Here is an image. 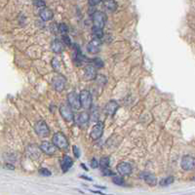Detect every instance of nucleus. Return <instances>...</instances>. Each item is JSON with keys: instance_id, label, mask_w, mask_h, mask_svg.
Masks as SVG:
<instances>
[{"instance_id": "a211bd4d", "label": "nucleus", "mask_w": 195, "mask_h": 195, "mask_svg": "<svg viewBox=\"0 0 195 195\" xmlns=\"http://www.w3.org/2000/svg\"><path fill=\"white\" fill-rule=\"evenodd\" d=\"M51 50L56 54L62 53L63 50V43L59 39H54L51 43Z\"/></svg>"}, {"instance_id": "473e14b6", "label": "nucleus", "mask_w": 195, "mask_h": 195, "mask_svg": "<svg viewBox=\"0 0 195 195\" xmlns=\"http://www.w3.org/2000/svg\"><path fill=\"white\" fill-rule=\"evenodd\" d=\"M102 172L103 176H113V175H114V173H113L111 170H109L108 168L102 169Z\"/></svg>"}, {"instance_id": "bb28decb", "label": "nucleus", "mask_w": 195, "mask_h": 195, "mask_svg": "<svg viewBox=\"0 0 195 195\" xmlns=\"http://www.w3.org/2000/svg\"><path fill=\"white\" fill-rule=\"evenodd\" d=\"M96 81L98 82V84L101 85V86H103L105 83H107V77H105L104 75H98L96 76Z\"/></svg>"}, {"instance_id": "9b49d317", "label": "nucleus", "mask_w": 195, "mask_h": 195, "mask_svg": "<svg viewBox=\"0 0 195 195\" xmlns=\"http://www.w3.org/2000/svg\"><path fill=\"white\" fill-rule=\"evenodd\" d=\"M103 123L102 122H98V123L93 127L92 129V131H91V138H92V140L94 141H97V140H99L100 138L102 136L103 134Z\"/></svg>"}, {"instance_id": "c756f323", "label": "nucleus", "mask_w": 195, "mask_h": 195, "mask_svg": "<svg viewBox=\"0 0 195 195\" xmlns=\"http://www.w3.org/2000/svg\"><path fill=\"white\" fill-rule=\"evenodd\" d=\"M62 42L63 44H66L67 46H71V40H70V38H69L67 34H62Z\"/></svg>"}, {"instance_id": "f704fd0d", "label": "nucleus", "mask_w": 195, "mask_h": 195, "mask_svg": "<svg viewBox=\"0 0 195 195\" xmlns=\"http://www.w3.org/2000/svg\"><path fill=\"white\" fill-rule=\"evenodd\" d=\"M101 1L102 0H89V5H90L91 7H95L98 4H100Z\"/></svg>"}, {"instance_id": "e433bc0d", "label": "nucleus", "mask_w": 195, "mask_h": 195, "mask_svg": "<svg viewBox=\"0 0 195 195\" xmlns=\"http://www.w3.org/2000/svg\"><path fill=\"white\" fill-rule=\"evenodd\" d=\"M81 178H85V180H87V181H92V178H88V177H86V176H81Z\"/></svg>"}, {"instance_id": "412c9836", "label": "nucleus", "mask_w": 195, "mask_h": 195, "mask_svg": "<svg viewBox=\"0 0 195 195\" xmlns=\"http://www.w3.org/2000/svg\"><path fill=\"white\" fill-rule=\"evenodd\" d=\"M103 7L108 12H114L117 9V3L115 0H103Z\"/></svg>"}, {"instance_id": "4be33fe9", "label": "nucleus", "mask_w": 195, "mask_h": 195, "mask_svg": "<svg viewBox=\"0 0 195 195\" xmlns=\"http://www.w3.org/2000/svg\"><path fill=\"white\" fill-rule=\"evenodd\" d=\"M173 182H174V177H167L165 178H162L159 184L161 186H168L170 184H172Z\"/></svg>"}, {"instance_id": "58836bf2", "label": "nucleus", "mask_w": 195, "mask_h": 195, "mask_svg": "<svg viewBox=\"0 0 195 195\" xmlns=\"http://www.w3.org/2000/svg\"><path fill=\"white\" fill-rule=\"evenodd\" d=\"M91 192H93V193H97V194H102V192H100V191H95V190H91Z\"/></svg>"}, {"instance_id": "6e6552de", "label": "nucleus", "mask_w": 195, "mask_h": 195, "mask_svg": "<svg viewBox=\"0 0 195 195\" xmlns=\"http://www.w3.org/2000/svg\"><path fill=\"white\" fill-rule=\"evenodd\" d=\"M39 148L41 149V151H43L47 155H54L57 151V146L53 142H47V141L42 142V143L40 144Z\"/></svg>"}, {"instance_id": "f257e3e1", "label": "nucleus", "mask_w": 195, "mask_h": 195, "mask_svg": "<svg viewBox=\"0 0 195 195\" xmlns=\"http://www.w3.org/2000/svg\"><path fill=\"white\" fill-rule=\"evenodd\" d=\"M53 143L57 146V148L62 150H67L69 145L67 137L62 133H57L53 136Z\"/></svg>"}, {"instance_id": "aec40b11", "label": "nucleus", "mask_w": 195, "mask_h": 195, "mask_svg": "<svg viewBox=\"0 0 195 195\" xmlns=\"http://www.w3.org/2000/svg\"><path fill=\"white\" fill-rule=\"evenodd\" d=\"M72 164H73V161L69 156H68V155L63 156V159L62 161V171L63 173H67L68 171L72 167Z\"/></svg>"}, {"instance_id": "0eeeda50", "label": "nucleus", "mask_w": 195, "mask_h": 195, "mask_svg": "<svg viewBox=\"0 0 195 195\" xmlns=\"http://www.w3.org/2000/svg\"><path fill=\"white\" fill-rule=\"evenodd\" d=\"M68 104L70 105L72 108H74V109L81 108L79 95L76 92H70L68 95Z\"/></svg>"}, {"instance_id": "c9c22d12", "label": "nucleus", "mask_w": 195, "mask_h": 195, "mask_svg": "<svg viewBox=\"0 0 195 195\" xmlns=\"http://www.w3.org/2000/svg\"><path fill=\"white\" fill-rule=\"evenodd\" d=\"M91 167H92L93 169H96V168L99 167V162H98V160H97L96 158H93V159L91 160Z\"/></svg>"}, {"instance_id": "39448f33", "label": "nucleus", "mask_w": 195, "mask_h": 195, "mask_svg": "<svg viewBox=\"0 0 195 195\" xmlns=\"http://www.w3.org/2000/svg\"><path fill=\"white\" fill-rule=\"evenodd\" d=\"M34 131H35V133L39 137H42V138L48 137L49 136V133H50V130H49L48 125L45 123L44 121H42V120L37 121L36 123H35V125H34Z\"/></svg>"}, {"instance_id": "f8f14e48", "label": "nucleus", "mask_w": 195, "mask_h": 195, "mask_svg": "<svg viewBox=\"0 0 195 195\" xmlns=\"http://www.w3.org/2000/svg\"><path fill=\"white\" fill-rule=\"evenodd\" d=\"M117 172L121 176H129L132 173V166L128 162H120L117 166Z\"/></svg>"}, {"instance_id": "a878e982", "label": "nucleus", "mask_w": 195, "mask_h": 195, "mask_svg": "<svg viewBox=\"0 0 195 195\" xmlns=\"http://www.w3.org/2000/svg\"><path fill=\"white\" fill-rule=\"evenodd\" d=\"M91 62H93V66H94L96 68H102L103 67V62H102L100 58L93 59Z\"/></svg>"}, {"instance_id": "dca6fc26", "label": "nucleus", "mask_w": 195, "mask_h": 195, "mask_svg": "<svg viewBox=\"0 0 195 195\" xmlns=\"http://www.w3.org/2000/svg\"><path fill=\"white\" fill-rule=\"evenodd\" d=\"M27 152H28V155L31 158V159H38L40 157V153H41V149L40 148L36 145H29L28 149H27Z\"/></svg>"}, {"instance_id": "5701e85b", "label": "nucleus", "mask_w": 195, "mask_h": 195, "mask_svg": "<svg viewBox=\"0 0 195 195\" xmlns=\"http://www.w3.org/2000/svg\"><path fill=\"white\" fill-rule=\"evenodd\" d=\"M109 162H110L109 157L104 156V157H102L101 158L99 165L102 167V169H105V168H108L109 167Z\"/></svg>"}, {"instance_id": "393cba45", "label": "nucleus", "mask_w": 195, "mask_h": 195, "mask_svg": "<svg viewBox=\"0 0 195 195\" xmlns=\"http://www.w3.org/2000/svg\"><path fill=\"white\" fill-rule=\"evenodd\" d=\"M112 182L116 185H124L125 184V181L123 178L120 176H114V175H113V177H112Z\"/></svg>"}, {"instance_id": "6ab92c4d", "label": "nucleus", "mask_w": 195, "mask_h": 195, "mask_svg": "<svg viewBox=\"0 0 195 195\" xmlns=\"http://www.w3.org/2000/svg\"><path fill=\"white\" fill-rule=\"evenodd\" d=\"M54 17V13L51 9H48V8H45L40 11V18H41L44 22H48L51 21Z\"/></svg>"}, {"instance_id": "f3484780", "label": "nucleus", "mask_w": 195, "mask_h": 195, "mask_svg": "<svg viewBox=\"0 0 195 195\" xmlns=\"http://www.w3.org/2000/svg\"><path fill=\"white\" fill-rule=\"evenodd\" d=\"M89 119H90V115H89V113L86 112V111H83V112H80L77 118H76V122L77 124L80 125V126H86L89 122Z\"/></svg>"}, {"instance_id": "ddd939ff", "label": "nucleus", "mask_w": 195, "mask_h": 195, "mask_svg": "<svg viewBox=\"0 0 195 195\" xmlns=\"http://www.w3.org/2000/svg\"><path fill=\"white\" fill-rule=\"evenodd\" d=\"M118 108H119V105L115 101H109L104 107V113L108 116H112L115 114Z\"/></svg>"}, {"instance_id": "2f4dec72", "label": "nucleus", "mask_w": 195, "mask_h": 195, "mask_svg": "<svg viewBox=\"0 0 195 195\" xmlns=\"http://www.w3.org/2000/svg\"><path fill=\"white\" fill-rule=\"evenodd\" d=\"M39 174L40 175H42V176H51L52 175V173L50 172V171H49L48 169H46V168H41V169H39Z\"/></svg>"}, {"instance_id": "423d86ee", "label": "nucleus", "mask_w": 195, "mask_h": 195, "mask_svg": "<svg viewBox=\"0 0 195 195\" xmlns=\"http://www.w3.org/2000/svg\"><path fill=\"white\" fill-rule=\"evenodd\" d=\"M66 83H67V79L62 74L56 75L52 81L53 87L57 92H62L64 89V87H66Z\"/></svg>"}, {"instance_id": "b1692460", "label": "nucleus", "mask_w": 195, "mask_h": 195, "mask_svg": "<svg viewBox=\"0 0 195 195\" xmlns=\"http://www.w3.org/2000/svg\"><path fill=\"white\" fill-rule=\"evenodd\" d=\"M92 32H93V35L95 38H99V39H102V36H103V32H102V28H92Z\"/></svg>"}, {"instance_id": "1a4fd4ad", "label": "nucleus", "mask_w": 195, "mask_h": 195, "mask_svg": "<svg viewBox=\"0 0 195 195\" xmlns=\"http://www.w3.org/2000/svg\"><path fill=\"white\" fill-rule=\"evenodd\" d=\"M195 165V159L191 155H184L182 158L181 166L184 171H191Z\"/></svg>"}, {"instance_id": "4c0bfd02", "label": "nucleus", "mask_w": 195, "mask_h": 195, "mask_svg": "<svg viewBox=\"0 0 195 195\" xmlns=\"http://www.w3.org/2000/svg\"><path fill=\"white\" fill-rule=\"evenodd\" d=\"M5 168H8V169H11V170H14V169H15V168H14L13 166H9V164H6Z\"/></svg>"}, {"instance_id": "c85d7f7f", "label": "nucleus", "mask_w": 195, "mask_h": 195, "mask_svg": "<svg viewBox=\"0 0 195 195\" xmlns=\"http://www.w3.org/2000/svg\"><path fill=\"white\" fill-rule=\"evenodd\" d=\"M52 66H53V68H54L55 70H57V71H59V70H60V68H61V62L59 61L58 58H54V59L52 60Z\"/></svg>"}, {"instance_id": "f03ea898", "label": "nucleus", "mask_w": 195, "mask_h": 195, "mask_svg": "<svg viewBox=\"0 0 195 195\" xmlns=\"http://www.w3.org/2000/svg\"><path fill=\"white\" fill-rule=\"evenodd\" d=\"M79 99L81 108L84 109H89L92 107V95L88 90H82L79 93Z\"/></svg>"}, {"instance_id": "cd10ccee", "label": "nucleus", "mask_w": 195, "mask_h": 195, "mask_svg": "<svg viewBox=\"0 0 195 195\" xmlns=\"http://www.w3.org/2000/svg\"><path fill=\"white\" fill-rule=\"evenodd\" d=\"M58 30H59V32H61L62 34H67L68 32V27L67 26L66 23H61V24H59V27H58Z\"/></svg>"}, {"instance_id": "72a5a7b5", "label": "nucleus", "mask_w": 195, "mask_h": 195, "mask_svg": "<svg viewBox=\"0 0 195 195\" xmlns=\"http://www.w3.org/2000/svg\"><path fill=\"white\" fill-rule=\"evenodd\" d=\"M73 153H74V156L76 158L80 157V150H79V148H77L76 145H73Z\"/></svg>"}, {"instance_id": "7c9ffc66", "label": "nucleus", "mask_w": 195, "mask_h": 195, "mask_svg": "<svg viewBox=\"0 0 195 195\" xmlns=\"http://www.w3.org/2000/svg\"><path fill=\"white\" fill-rule=\"evenodd\" d=\"M33 4L38 8H44L46 6V3L44 2V0H34Z\"/></svg>"}, {"instance_id": "9d476101", "label": "nucleus", "mask_w": 195, "mask_h": 195, "mask_svg": "<svg viewBox=\"0 0 195 195\" xmlns=\"http://www.w3.org/2000/svg\"><path fill=\"white\" fill-rule=\"evenodd\" d=\"M102 41L99 38H94L87 45V50L90 54H98L101 51Z\"/></svg>"}, {"instance_id": "4468645a", "label": "nucleus", "mask_w": 195, "mask_h": 195, "mask_svg": "<svg viewBox=\"0 0 195 195\" xmlns=\"http://www.w3.org/2000/svg\"><path fill=\"white\" fill-rule=\"evenodd\" d=\"M140 178H142V180L151 186H154L157 184V178L156 177L154 176L153 174L151 173H148V172H142L140 174Z\"/></svg>"}, {"instance_id": "7ed1b4c3", "label": "nucleus", "mask_w": 195, "mask_h": 195, "mask_svg": "<svg viewBox=\"0 0 195 195\" xmlns=\"http://www.w3.org/2000/svg\"><path fill=\"white\" fill-rule=\"evenodd\" d=\"M60 113H61L62 117L68 122H71L74 120V113H73V111H72V108L68 103L61 104Z\"/></svg>"}, {"instance_id": "20e7f679", "label": "nucleus", "mask_w": 195, "mask_h": 195, "mask_svg": "<svg viewBox=\"0 0 195 195\" xmlns=\"http://www.w3.org/2000/svg\"><path fill=\"white\" fill-rule=\"evenodd\" d=\"M105 21H107V17L105 14L102 11H95L93 13V24L94 28H103Z\"/></svg>"}, {"instance_id": "2eb2a0df", "label": "nucleus", "mask_w": 195, "mask_h": 195, "mask_svg": "<svg viewBox=\"0 0 195 195\" xmlns=\"http://www.w3.org/2000/svg\"><path fill=\"white\" fill-rule=\"evenodd\" d=\"M97 76V68L92 66V64H89L84 69V78L86 80H94Z\"/></svg>"}]
</instances>
